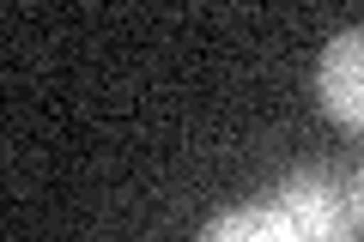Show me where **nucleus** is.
Returning a JSON list of instances; mask_svg holds the SVG:
<instances>
[{"label": "nucleus", "instance_id": "3", "mask_svg": "<svg viewBox=\"0 0 364 242\" xmlns=\"http://www.w3.org/2000/svg\"><path fill=\"white\" fill-rule=\"evenodd\" d=\"M200 242H310V236L273 200H261V206H231V212L207 218L200 224Z\"/></svg>", "mask_w": 364, "mask_h": 242}, {"label": "nucleus", "instance_id": "1", "mask_svg": "<svg viewBox=\"0 0 364 242\" xmlns=\"http://www.w3.org/2000/svg\"><path fill=\"white\" fill-rule=\"evenodd\" d=\"M273 206L310 242H346V230H352V188H340L328 170H291L273 188Z\"/></svg>", "mask_w": 364, "mask_h": 242}, {"label": "nucleus", "instance_id": "4", "mask_svg": "<svg viewBox=\"0 0 364 242\" xmlns=\"http://www.w3.org/2000/svg\"><path fill=\"white\" fill-rule=\"evenodd\" d=\"M352 218H358V224H364V170H358V176H352Z\"/></svg>", "mask_w": 364, "mask_h": 242}, {"label": "nucleus", "instance_id": "2", "mask_svg": "<svg viewBox=\"0 0 364 242\" xmlns=\"http://www.w3.org/2000/svg\"><path fill=\"white\" fill-rule=\"evenodd\" d=\"M316 97H322V109L334 115L340 128L364 133V25L340 31L322 49V61H316Z\"/></svg>", "mask_w": 364, "mask_h": 242}]
</instances>
